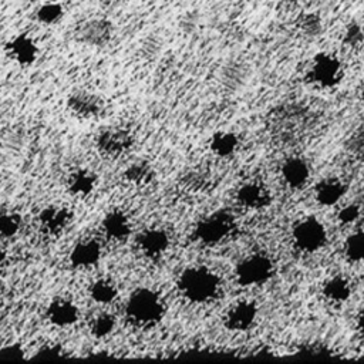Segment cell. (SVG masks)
Listing matches in <instances>:
<instances>
[{"instance_id":"10","label":"cell","mask_w":364,"mask_h":364,"mask_svg":"<svg viewBox=\"0 0 364 364\" xmlns=\"http://www.w3.org/2000/svg\"><path fill=\"white\" fill-rule=\"evenodd\" d=\"M138 250L151 260L161 259L171 246V237L162 228H146L136 236Z\"/></svg>"},{"instance_id":"29","label":"cell","mask_w":364,"mask_h":364,"mask_svg":"<svg viewBox=\"0 0 364 364\" xmlns=\"http://www.w3.org/2000/svg\"><path fill=\"white\" fill-rule=\"evenodd\" d=\"M65 355H67V351L63 347V344H60L57 341H47L36 350L33 358H36V360H54V358H61V357H65Z\"/></svg>"},{"instance_id":"28","label":"cell","mask_w":364,"mask_h":364,"mask_svg":"<svg viewBox=\"0 0 364 364\" xmlns=\"http://www.w3.org/2000/svg\"><path fill=\"white\" fill-rule=\"evenodd\" d=\"M11 55L20 64H30L36 58V48L27 40H20L11 44Z\"/></svg>"},{"instance_id":"16","label":"cell","mask_w":364,"mask_h":364,"mask_svg":"<svg viewBox=\"0 0 364 364\" xmlns=\"http://www.w3.org/2000/svg\"><path fill=\"white\" fill-rule=\"evenodd\" d=\"M132 230V223L129 216L121 209H112L104 215L101 219L102 235L115 243L124 242L129 237Z\"/></svg>"},{"instance_id":"25","label":"cell","mask_w":364,"mask_h":364,"mask_svg":"<svg viewBox=\"0 0 364 364\" xmlns=\"http://www.w3.org/2000/svg\"><path fill=\"white\" fill-rule=\"evenodd\" d=\"M343 252L351 263H364V230L348 235L343 243Z\"/></svg>"},{"instance_id":"8","label":"cell","mask_w":364,"mask_h":364,"mask_svg":"<svg viewBox=\"0 0 364 364\" xmlns=\"http://www.w3.org/2000/svg\"><path fill=\"white\" fill-rule=\"evenodd\" d=\"M259 318V306L253 300H239L229 306L223 316V326L235 333L252 330Z\"/></svg>"},{"instance_id":"30","label":"cell","mask_w":364,"mask_h":364,"mask_svg":"<svg viewBox=\"0 0 364 364\" xmlns=\"http://www.w3.org/2000/svg\"><path fill=\"white\" fill-rule=\"evenodd\" d=\"M361 216V206L355 202L343 203L337 210V220L341 225H353Z\"/></svg>"},{"instance_id":"23","label":"cell","mask_w":364,"mask_h":364,"mask_svg":"<svg viewBox=\"0 0 364 364\" xmlns=\"http://www.w3.org/2000/svg\"><path fill=\"white\" fill-rule=\"evenodd\" d=\"M294 26L297 31L304 37H317L324 30L323 17L317 11H301L296 20Z\"/></svg>"},{"instance_id":"2","label":"cell","mask_w":364,"mask_h":364,"mask_svg":"<svg viewBox=\"0 0 364 364\" xmlns=\"http://www.w3.org/2000/svg\"><path fill=\"white\" fill-rule=\"evenodd\" d=\"M166 304L162 296L151 287L132 290L125 301V316L128 321L139 328L156 327L165 317Z\"/></svg>"},{"instance_id":"20","label":"cell","mask_w":364,"mask_h":364,"mask_svg":"<svg viewBox=\"0 0 364 364\" xmlns=\"http://www.w3.org/2000/svg\"><path fill=\"white\" fill-rule=\"evenodd\" d=\"M208 146L213 155L219 158H230L237 152L240 138L230 129H219L209 136Z\"/></svg>"},{"instance_id":"9","label":"cell","mask_w":364,"mask_h":364,"mask_svg":"<svg viewBox=\"0 0 364 364\" xmlns=\"http://www.w3.org/2000/svg\"><path fill=\"white\" fill-rule=\"evenodd\" d=\"M67 109L78 119H94L104 111V101L100 95L88 90H74L65 100Z\"/></svg>"},{"instance_id":"4","label":"cell","mask_w":364,"mask_h":364,"mask_svg":"<svg viewBox=\"0 0 364 364\" xmlns=\"http://www.w3.org/2000/svg\"><path fill=\"white\" fill-rule=\"evenodd\" d=\"M276 266L273 259L262 252L250 253L235 266V280L242 287H259L270 282Z\"/></svg>"},{"instance_id":"36","label":"cell","mask_w":364,"mask_h":364,"mask_svg":"<svg viewBox=\"0 0 364 364\" xmlns=\"http://www.w3.org/2000/svg\"><path fill=\"white\" fill-rule=\"evenodd\" d=\"M0 303H1V291H0Z\"/></svg>"},{"instance_id":"35","label":"cell","mask_w":364,"mask_h":364,"mask_svg":"<svg viewBox=\"0 0 364 364\" xmlns=\"http://www.w3.org/2000/svg\"><path fill=\"white\" fill-rule=\"evenodd\" d=\"M360 97H361V100L364 102V82L361 84V88H360Z\"/></svg>"},{"instance_id":"33","label":"cell","mask_w":364,"mask_h":364,"mask_svg":"<svg viewBox=\"0 0 364 364\" xmlns=\"http://www.w3.org/2000/svg\"><path fill=\"white\" fill-rule=\"evenodd\" d=\"M354 326H355V330L364 336V307L355 314L354 317Z\"/></svg>"},{"instance_id":"32","label":"cell","mask_w":364,"mask_h":364,"mask_svg":"<svg viewBox=\"0 0 364 364\" xmlns=\"http://www.w3.org/2000/svg\"><path fill=\"white\" fill-rule=\"evenodd\" d=\"M348 149L357 159L364 161V129H357L350 136Z\"/></svg>"},{"instance_id":"19","label":"cell","mask_w":364,"mask_h":364,"mask_svg":"<svg viewBox=\"0 0 364 364\" xmlns=\"http://www.w3.org/2000/svg\"><path fill=\"white\" fill-rule=\"evenodd\" d=\"M353 293V284L348 277L343 274H334L324 280L321 284V296L331 304L346 303Z\"/></svg>"},{"instance_id":"14","label":"cell","mask_w":364,"mask_h":364,"mask_svg":"<svg viewBox=\"0 0 364 364\" xmlns=\"http://www.w3.org/2000/svg\"><path fill=\"white\" fill-rule=\"evenodd\" d=\"M310 176V164L301 156H290L280 166V178L289 189H303L309 183Z\"/></svg>"},{"instance_id":"1","label":"cell","mask_w":364,"mask_h":364,"mask_svg":"<svg viewBox=\"0 0 364 364\" xmlns=\"http://www.w3.org/2000/svg\"><path fill=\"white\" fill-rule=\"evenodd\" d=\"M182 299L192 304H208L218 299L222 289L220 276L210 267L193 264L185 267L176 280Z\"/></svg>"},{"instance_id":"17","label":"cell","mask_w":364,"mask_h":364,"mask_svg":"<svg viewBox=\"0 0 364 364\" xmlns=\"http://www.w3.org/2000/svg\"><path fill=\"white\" fill-rule=\"evenodd\" d=\"M102 256L101 243L97 239H81L70 250L68 259L75 269H88L95 266Z\"/></svg>"},{"instance_id":"21","label":"cell","mask_w":364,"mask_h":364,"mask_svg":"<svg viewBox=\"0 0 364 364\" xmlns=\"http://www.w3.org/2000/svg\"><path fill=\"white\" fill-rule=\"evenodd\" d=\"M124 179L134 186H148L155 179V169L146 159H135L129 162L124 169Z\"/></svg>"},{"instance_id":"15","label":"cell","mask_w":364,"mask_h":364,"mask_svg":"<svg viewBox=\"0 0 364 364\" xmlns=\"http://www.w3.org/2000/svg\"><path fill=\"white\" fill-rule=\"evenodd\" d=\"M47 320L60 328L71 327L80 318V309L78 306L67 297H55L53 299L46 309Z\"/></svg>"},{"instance_id":"11","label":"cell","mask_w":364,"mask_h":364,"mask_svg":"<svg viewBox=\"0 0 364 364\" xmlns=\"http://www.w3.org/2000/svg\"><path fill=\"white\" fill-rule=\"evenodd\" d=\"M71 209L64 205L51 203L44 206L38 213V225L41 230L48 236L61 235L73 222Z\"/></svg>"},{"instance_id":"12","label":"cell","mask_w":364,"mask_h":364,"mask_svg":"<svg viewBox=\"0 0 364 364\" xmlns=\"http://www.w3.org/2000/svg\"><path fill=\"white\" fill-rule=\"evenodd\" d=\"M236 202L247 210H262L272 202L270 189L260 181H246L236 191Z\"/></svg>"},{"instance_id":"27","label":"cell","mask_w":364,"mask_h":364,"mask_svg":"<svg viewBox=\"0 0 364 364\" xmlns=\"http://www.w3.org/2000/svg\"><path fill=\"white\" fill-rule=\"evenodd\" d=\"M341 41L348 48L361 47L364 44V26L357 20L348 21L343 30Z\"/></svg>"},{"instance_id":"7","label":"cell","mask_w":364,"mask_h":364,"mask_svg":"<svg viewBox=\"0 0 364 364\" xmlns=\"http://www.w3.org/2000/svg\"><path fill=\"white\" fill-rule=\"evenodd\" d=\"M97 149L108 158L125 155L134 146V134L124 127L111 125L101 129L97 135Z\"/></svg>"},{"instance_id":"22","label":"cell","mask_w":364,"mask_h":364,"mask_svg":"<svg viewBox=\"0 0 364 364\" xmlns=\"http://www.w3.org/2000/svg\"><path fill=\"white\" fill-rule=\"evenodd\" d=\"M90 297L98 304H111L118 297V287L109 277H100L90 286Z\"/></svg>"},{"instance_id":"6","label":"cell","mask_w":364,"mask_h":364,"mask_svg":"<svg viewBox=\"0 0 364 364\" xmlns=\"http://www.w3.org/2000/svg\"><path fill=\"white\" fill-rule=\"evenodd\" d=\"M326 225L313 215L299 219L291 229V242L294 247L306 255L320 252L327 243Z\"/></svg>"},{"instance_id":"3","label":"cell","mask_w":364,"mask_h":364,"mask_svg":"<svg viewBox=\"0 0 364 364\" xmlns=\"http://www.w3.org/2000/svg\"><path fill=\"white\" fill-rule=\"evenodd\" d=\"M344 64L331 51H317L311 55L306 67V81L320 90L337 88L344 78Z\"/></svg>"},{"instance_id":"13","label":"cell","mask_w":364,"mask_h":364,"mask_svg":"<svg viewBox=\"0 0 364 364\" xmlns=\"http://www.w3.org/2000/svg\"><path fill=\"white\" fill-rule=\"evenodd\" d=\"M348 186L346 181L338 176H326L320 179L313 189L314 200L324 208L337 206L343 202Z\"/></svg>"},{"instance_id":"34","label":"cell","mask_w":364,"mask_h":364,"mask_svg":"<svg viewBox=\"0 0 364 364\" xmlns=\"http://www.w3.org/2000/svg\"><path fill=\"white\" fill-rule=\"evenodd\" d=\"M6 259H7V255H6V252L0 247V267L6 263Z\"/></svg>"},{"instance_id":"24","label":"cell","mask_w":364,"mask_h":364,"mask_svg":"<svg viewBox=\"0 0 364 364\" xmlns=\"http://www.w3.org/2000/svg\"><path fill=\"white\" fill-rule=\"evenodd\" d=\"M117 327V318L109 311H98L88 323L90 333L95 338H105L112 334Z\"/></svg>"},{"instance_id":"18","label":"cell","mask_w":364,"mask_h":364,"mask_svg":"<svg viewBox=\"0 0 364 364\" xmlns=\"http://www.w3.org/2000/svg\"><path fill=\"white\" fill-rule=\"evenodd\" d=\"M65 188L74 198H87L92 195L97 188V175L88 168H77L68 173Z\"/></svg>"},{"instance_id":"26","label":"cell","mask_w":364,"mask_h":364,"mask_svg":"<svg viewBox=\"0 0 364 364\" xmlns=\"http://www.w3.org/2000/svg\"><path fill=\"white\" fill-rule=\"evenodd\" d=\"M23 226V216L17 210H1L0 212V239L14 237Z\"/></svg>"},{"instance_id":"31","label":"cell","mask_w":364,"mask_h":364,"mask_svg":"<svg viewBox=\"0 0 364 364\" xmlns=\"http://www.w3.org/2000/svg\"><path fill=\"white\" fill-rule=\"evenodd\" d=\"M26 357V348L23 347V344L14 341V343H9L0 347V358L4 360H23Z\"/></svg>"},{"instance_id":"5","label":"cell","mask_w":364,"mask_h":364,"mask_svg":"<svg viewBox=\"0 0 364 364\" xmlns=\"http://www.w3.org/2000/svg\"><path fill=\"white\" fill-rule=\"evenodd\" d=\"M236 229V219L226 209L213 210L203 216L193 229L195 239L206 246H213L228 239Z\"/></svg>"}]
</instances>
